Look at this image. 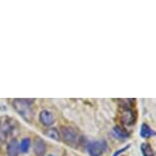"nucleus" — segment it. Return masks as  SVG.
I'll use <instances>...</instances> for the list:
<instances>
[{
    "mask_svg": "<svg viewBox=\"0 0 156 156\" xmlns=\"http://www.w3.org/2000/svg\"><path fill=\"white\" fill-rule=\"evenodd\" d=\"M33 99H13L12 106L16 111L27 122H32L34 119V110L32 108Z\"/></svg>",
    "mask_w": 156,
    "mask_h": 156,
    "instance_id": "nucleus-1",
    "label": "nucleus"
},
{
    "mask_svg": "<svg viewBox=\"0 0 156 156\" xmlns=\"http://www.w3.org/2000/svg\"><path fill=\"white\" fill-rule=\"evenodd\" d=\"M59 135H60V139L62 140L67 146L76 148V147L79 145L80 137H79L78 132H76L75 129L70 128V126H61Z\"/></svg>",
    "mask_w": 156,
    "mask_h": 156,
    "instance_id": "nucleus-2",
    "label": "nucleus"
},
{
    "mask_svg": "<svg viewBox=\"0 0 156 156\" xmlns=\"http://www.w3.org/2000/svg\"><path fill=\"white\" fill-rule=\"evenodd\" d=\"M14 129V119L9 116H3L0 119V141L5 142L12 134Z\"/></svg>",
    "mask_w": 156,
    "mask_h": 156,
    "instance_id": "nucleus-3",
    "label": "nucleus"
},
{
    "mask_svg": "<svg viewBox=\"0 0 156 156\" xmlns=\"http://www.w3.org/2000/svg\"><path fill=\"white\" fill-rule=\"evenodd\" d=\"M107 150V144L104 140L95 141L89 144L88 146V153L90 156H101Z\"/></svg>",
    "mask_w": 156,
    "mask_h": 156,
    "instance_id": "nucleus-4",
    "label": "nucleus"
},
{
    "mask_svg": "<svg viewBox=\"0 0 156 156\" xmlns=\"http://www.w3.org/2000/svg\"><path fill=\"white\" fill-rule=\"evenodd\" d=\"M120 120L125 126H133L136 123V113L134 112V110L132 108H122V112H120V116H119Z\"/></svg>",
    "mask_w": 156,
    "mask_h": 156,
    "instance_id": "nucleus-5",
    "label": "nucleus"
},
{
    "mask_svg": "<svg viewBox=\"0 0 156 156\" xmlns=\"http://www.w3.org/2000/svg\"><path fill=\"white\" fill-rule=\"evenodd\" d=\"M34 152L37 156H44L46 154V144L42 138L37 136L34 139Z\"/></svg>",
    "mask_w": 156,
    "mask_h": 156,
    "instance_id": "nucleus-6",
    "label": "nucleus"
},
{
    "mask_svg": "<svg viewBox=\"0 0 156 156\" xmlns=\"http://www.w3.org/2000/svg\"><path fill=\"white\" fill-rule=\"evenodd\" d=\"M39 119L42 125L46 126H52L55 122L54 115L50 112L49 110H42L39 114Z\"/></svg>",
    "mask_w": 156,
    "mask_h": 156,
    "instance_id": "nucleus-7",
    "label": "nucleus"
},
{
    "mask_svg": "<svg viewBox=\"0 0 156 156\" xmlns=\"http://www.w3.org/2000/svg\"><path fill=\"white\" fill-rule=\"evenodd\" d=\"M6 152L8 156H19L20 154V143L16 138L11 139L7 144Z\"/></svg>",
    "mask_w": 156,
    "mask_h": 156,
    "instance_id": "nucleus-8",
    "label": "nucleus"
},
{
    "mask_svg": "<svg viewBox=\"0 0 156 156\" xmlns=\"http://www.w3.org/2000/svg\"><path fill=\"white\" fill-rule=\"evenodd\" d=\"M140 135L142 138H151L155 135L154 131L151 129V126H148L147 123H143L141 126V129H140Z\"/></svg>",
    "mask_w": 156,
    "mask_h": 156,
    "instance_id": "nucleus-9",
    "label": "nucleus"
},
{
    "mask_svg": "<svg viewBox=\"0 0 156 156\" xmlns=\"http://www.w3.org/2000/svg\"><path fill=\"white\" fill-rule=\"evenodd\" d=\"M44 135L47 136L50 139L54 140V141H60V135H59V131L55 128H49L47 129L45 132H44Z\"/></svg>",
    "mask_w": 156,
    "mask_h": 156,
    "instance_id": "nucleus-10",
    "label": "nucleus"
},
{
    "mask_svg": "<svg viewBox=\"0 0 156 156\" xmlns=\"http://www.w3.org/2000/svg\"><path fill=\"white\" fill-rule=\"evenodd\" d=\"M113 135L119 140H126V139H128V138L129 137L128 132H126V129H122L119 126H114V128H113Z\"/></svg>",
    "mask_w": 156,
    "mask_h": 156,
    "instance_id": "nucleus-11",
    "label": "nucleus"
},
{
    "mask_svg": "<svg viewBox=\"0 0 156 156\" xmlns=\"http://www.w3.org/2000/svg\"><path fill=\"white\" fill-rule=\"evenodd\" d=\"M31 147V140L30 138H23L20 143V151L22 153H28Z\"/></svg>",
    "mask_w": 156,
    "mask_h": 156,
    "instance_id": "nucleus-12",
    "label": "nucleus"
},
{
    "mask_svg": "<svg viewBox=\"0 0 156 156\" xmlns=\"http://www.w3.org/2000/svg\"><path fill=\"white\" fill-rule=\"evenodd\" d=\"M141 151L143 153V156H154V151L148 143H143L141 145Z\"/></svg>",
    "mask_w": 156,
    "mask_h": 156,
    "instance_id": "nucleus-13",
    "label": "nucleus"
},
{
    "mask_svg": "<svg viewBox=\"0 0 156 156\" xmlns=\"http://www.w3.org/2000/svg\"><path fill=\"white\" fill-rule=\"evenodd\" d=\"M128 148H129V145H128V146H126V147H123V148H122V149H120V150H117V151H116V152H115V153H114V154H113V156H117V155H119V154H120V153H122V152L126 151V150L128 149Z\"/></svg>",
    "mask_w": 156,
    "mask_h": 156,
    "instance_id": "nucleus-14",
    "label": "nucleus"
},
{
    "mask_svg": "<svg viewBox=\"0 0 156 156\" xmlns=\"http://www.w3.org/2000/svg\"><path fill=\"white\" fill-rule=\"evenodd\" d=\"M48 156H54V155H48Z\"/></svg>",
    "mask_w": 156,
    "mask_h": 156,
    "instance_id": "nucleus-15",
    "label": "nucleus"
}]
</instances>
